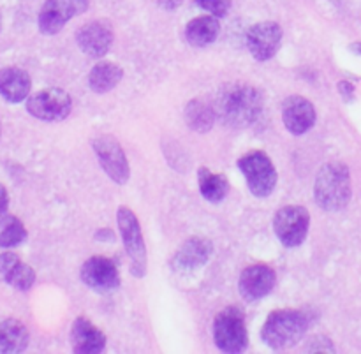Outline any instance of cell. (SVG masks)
Returning <instances> with one entry per match:
<instances>
[{
  "instance_id": "obj_2",
  "label": "cell",
  "mask_w": 361,
  "mask_h": 354,
  "mask_svg": "<svg viewBox=\"0 0 361 354\" xmlns=\"http://www.w3.org/2000/svg\"><path fill=\"white\" fill-rule=\"evenodd\" d=\"M353 196V183L349 168L342 162H328L321 166L314 183V197L317 207L324 212L344 210Z\"/></svg>"
},
{
  "instance_id": "obj_22",
  "label": "cell",
  "mask_w": 361,
  "mask_h": 354,
  "mask_svg": "<svg viewBox=\"0 0 361 354\" xmlns=\"http://www.w3.org/2000/svg\"><path fill=\"white\" fill-rule=\"evenodd\" d=\"M27 326L18 319H6L0 323V353L2 354H16L23 353L28 348Z\"/></svg>"
},
{
  "instance_id": "obj_23",
  "label": "cell",
  "mask_w": 361,
  "mask_h": 354,
  "mask_svg": "<svg viewBox=\"0 0 361 354\" xmlns=\"http://www.w3.org/2000/svg\"><path fill=\"white\" fill-rule=\"evenodd\" d=\"M197 180H200L201 196L210 203H221L229 193V182L224 175L212 173L210 169L200 168L197 171Z\"/></svg>"
},
{
  "instance_id": "obj_6",
  "label": "cell",
  "mask_w": 361,
  "mask_h": 354,
  "mask_svg": "<svg viewBox=\"0 0 361 354\" xmlns=\"http://www.w3.org/2000/svg\"><path fill=\"white\" fill-rule=\"evenodd\" d=\"M120 235H122L123 249L130 261V274L134 277H145L147 274V247L143 242L141 226L134 212L127 207H120L116 214Z\"/></svg>"
},
{
  "instance_id": "obj_1",
  "label": "cell",
  "mask_w": 361,
  "mask_h": 354,
  "mask_svg": "<svg viewBox=\"0 0 361 354\" xmlns=\"http://www.w3.org/2000/svg\"><path fill=\"white\" fill-rule=\"evenodd\" d=\"M214 109L226 126L245 129L256 123L263 113V97L252 85L231 83L222 88Z\"/></svg>"
},
{
  "instance_id": "obj_17",
  "label": "cell",
  "mask_w": 361,
  "mask_h": 354,
  "mask_svg": "<svg viewBox=\"0 0 361 354\" xmlns=\"http://www.w3.org/2000/svg\"><path fill=\"white\" fill-rule=\"evenodd\" d=\"M71 348L74 353L94 354L106 349V335L87 317H78L71 328Z\"/></svg>"
},
{
  "instance_id": "obj_32",
  "label": "cell",
  "mask_w": 361,
  "mask_h": 354,
  "mask_svg": "<svg viewBox=\"0 0 361 354\" xmlns=\"http://www.w3.org/2000/svg\"><path fill=\"white\" fill-rule=\"evenodd\" d=\"M0 27H2V16H0Z\"/></svg>"
},
{
  "instance_id": "obj_27",
  "label": "cell",
  "mask_w": 361,
  "mask_h": 354,
  "mask_svg": "<svg viewBox=\"0 0 361 354\" xmlns=\"http://www.w3.org/2000/svg\"><path fill=\"white\" fill-rule=\"evenodd\" d=\"M7 210H9V194H7L6 187L0 183V224L4 222V219L7 217Z\"/></svg>"
},
{
  "instance_id": "obj_26",
  "label": "cell",
  "mask_w": 361,
  "mask_h": 354,
  "mask_svg": "<svg viewBox=\"0 0 361 354\" xmlns=\"http://www.w3.org/2000/svg\"><path fill=\"white\" fill-rule=\"evenodd\" d=\"M196 4L215 18L228 16L229 7H231V0H196Z\"/></svg>"
},
{
  "instance_id": "obj_4",
  "label": "cell",
  "mask_w": 361,
  "mask_h": 354,
  "mask_svg": "<svg viewBox=\"0 0 361 354\" xmlns=\"http://www.w3.org/2000/svg\"><path fill=\"white\" fill-rule=\"evenodd\" d=\"M214 341L219 351L228 354L243 353L249 346L245 316L238 307H226L214 319Z\"/></svg>"
},
{
  "instance_id": "obj_21",
  "label": "cell",
  "mask_w": 361,
  "mask_h": 354,
  "mask_svg": "<svg viewBox=\"0 0 361 354\" xmlns=\"http://www.w3.org/2000/svg\"><path fill=\"white\" fill-rule=\"evenodd\" d=\"M122 78L123 69L118 63L102 60V62L95 63L92 67L90 74H88V85H90V90L95 92V94H108L113 88H116Z\"/></svg>"
},
{
  "instance_id": "obj_12",
  "label": "cell",
  "mask_w": 361,
  "mask_h": 354,
  "mask_svg": "<svg viewBox=\"0 0 361 354\" xmlns=\"http://www.w3.org/2000/svg\"><path fill=\"white\" fill-rule=\"evenodd\" d=\"M275 282H277V274L270 264H250L240 275V295L243 296L245 302H257L274 291Z\"/></svg>"
},
{
  "instance_id": "obj_5",
  "label": "cell",
  "mask_w": 361,
  "mask_h": 354,
  "mask_svg": "<svg viewBox=\"0 0 361 354\" xmlns=\"http://www.w3.org/2000/svg\"><path fill=\"white\" fill-rule=\"evenodd\" d=\"M236 166L245 176L247 187L252 193V196L259 197V200L271 196V193L277 187L279 175L271 159L264 152H247L245 155L238 159Z\"/></svg>"
},
{
  "instance_id": "obj_31",
  "label": "cell",
  "mask_w": 361,
  "mask_h": 354,
  "mask_svg": "<svg viewBox=\"0 0 361 354\" xmlns=\"http://www.w3.org/2000/svg\"><path fill=\"white\" fill-rule=\"evenodd\" d=\"M349 49H351L353 53H356V55L361 56V42H353V44L349 46Z\"/></svg>"
},
{
  "instance_id": "obj_8",
  "label": "cell",
  "mask_w": 361,
  "mask_h": 354,
  "mask_svg": "<svg viewBox=\"0 0 361 354\" xmlns=\"http://www.w3.org/2000/svg\"><path fill=\"white\" fill-rule=\"evenodd\" d=\"M27 111L42 122H60L73 111V99L62 88H44L27 97Z\"/></svg>"
},
{
  "instance_id": "obj_7",
  "label": "cell",
  "mask_w": 361,
  "mask_h": 354,
  "mask_svg": "<svg viewBox=\"0 0 361 354\" xmlns=\"http://www.w3.org/2000/svg\"><path fill=\"white\" fill-rule=\"evenodd\" d=\"M310 214L305 207L300 205H288L279 208L274 217V231L279 242L288 249L302 245L309 235Z\"/></svg>"
},
{
  "instance_id": "obj_30",
  "label": "cell",
  "mask_w": 361,
  "mask_h": 354,
  "mask_svg": "<svg viewBox=\"0 0 361 354\" xmlns=\"http://www.w3.org/2000/svg\"><path fill=\"white\" fill-rule=\"evenodd\" d=\"M95 238L102 240V242H109V240H111V242H113V238H115V235H113L111 229H102V231L95 233Z\"/></svg>"
},
{
  "instance_id": "obj_20",
  "label": "cell",
  "mask_w": 361,
  "mask_h": 354,
  "mask_svg": "<svg viewBox=\"0 0 361 354\" xmlns=\"http://www.w3.org/2000/svg\"><path fill=\"white\" fill-rule=\"evenodd\" d=\"M219 32H221V23L215 16H197L190 20L185 27V39L190 46L196 48H204L215 42Z\"/></svg>"
},
{
  "instance_id": "obj_16",
  "label": "cell",
  "mask_w": 361,
  "mask_h": 354,
  "mask_svg": "<svg viewBox=\"0 0 361 354\" xmlns=\"http://www.w3.org/2000/svg\"><path fill=\"white\" fill-rule=\"evenodd\" d=\"M212 252H214V245L210 240L192 236L178 247L173 256L171 267L180 271H194L197 268H203L210 261Z\"/></svg>"
},
{
  "instance_id": "obj_19",
  "label": "cell",
  "mask_w": 361,
  "mask_h": 354,
  "mask_svg": "<svg viewBox=\"0 0 361 354\" xmlns=\"http://www.w3.org/2000/svg\"><path fill=\"white\" fill-rule=\"evenodd\" d=\"M32 80L30 74L25 69L16 66H9L0 69V95L6 99L7 102H18L25 101L30 94Z\"/></svg>"
},
{
  "instance_id": "obj_13",
  "label": "cell",
  "mask_w": 361,
  "mask_h": 354,
  "mask_svg": "<svg viewBox=\"0 0 361 354\" xmlns=\"http://www.w3.org/2000/svg\"><path fill=\"white\" fill-rule=\"evenodd\" d=\"M80 277L87 288L97 293L115 291L120 286L118 268L111 260L102 256H94L85 261L80 270Z\"/></svg>"
},
{
  "instance_id": "obj_24",
  "label": "cell",
  "mask_w": 361,
  "mask_h": 354,
  "mask_svg": "<svg viewBox=\"0 0 361 354\" xmlns=\"http://www.w3.org/2000/svg\"><path fill=\"white\" fill-rule=\"evenodd\" d=\"M215 118V109L214 106L208 102L201 101V99H192L185 108V122L187 126L197 133H208L214 127Z\"/></svg>"
},
{
  "instance_id": "obj_15",
  "label": "cell",
  "mask_w": 361,
  "mask_h": 354,
  "mask_svg": "<svg viewBox=\"0 0 361 354\" xmlns=\"http://www.w3.org/2000/svg\"><path fill=\"white\" fill-rule=\"evenodd\" d=\"M317 120L316 108L303 95H289L282 102V122L295 136L309 133Z\"/></svg>"
},
{
  "instance_id": "obj_10",
  "label": "cell",
  "mask_w": 361,
  "mask_h": 354,
  "mask_svg": "<svg viewBox=\"0 0 361 354\" xmlns=\"http://www.w3.org/2000/svg\"><path fill=\"white\" fill-rule=\"evenodd\" d=\"M88 6V0H46L39 13V30L44 35L59 34L73 18L83 14Z\"/></svg>"
},
{
  "instance_id": "obj_18",
  "label": "cell",
  "mask_w": 361,
  "mask_h": 354,
  "mask_svg": "<svg viewBox=\"0 0 361 354\" xmlns=\"http://www.w3.org/2000/svg\"><path fill=\"white\" fill-rule=\"evenodd\" d=\"M0 281L9 284L18 291H28L35 284L34 268L25 264L16 254H0Z\"/></svg>"
},
{
  "instance_id": "obj_28",
  "label": "cell",
  "mask_w": 361,
  "mask_h": 354,
  "mask_svg": "<svg viewBox=\"0 0 361 354\" xmlns=\"http://www.w3.org/2000/svg\"><path fill=\"white\" fill-rule=\"evenodd\" d=\"M355 85L349 83V81H341L338 83V92H341V95L344 97L345 102H351L353 99H355Z\"/></svg>"
},
{
  "instance_id": "obj_25",
  "label": "cell",
  "mask_w": 361,
  "mask_h": 354,
  "mask_svg": "<svg viewBox=\"0 0 361 354\" xmlns=\"http://www.w3.org/2000/svg\"><path fill=\"white\" fill-rule=\"evenodd\" d=\"M27 238L28 233L23 222L14 215H7L0 224V247L2 249H14V247L21 245Z\"/></svg>"
},
{
  "instance_id": "obj_11",
  "label": "cell",
  "mask_w": 361,
  "mask_h": 354,
  "mask_svg": "<svg viewBox=\"0 0 361 354\" xmlns=\"http://www.w3.org/2000/svg\"><path fill=\"white\" fill-rule=\"evenodd\" d=\"M282 27L275 21H259L247 32V48L259 62L274 59L282 44Z\"/></svg>"
},
{
  "instance_id": "obj_9",
  "label": "cell",
  "mask_w": 361,
  "mask_h": 354,
  "mask_svg": "<svg viewBox=\"0 0 361 354\" xmlns=\"http://www.w3.org/2000/svg\"><path fill=\"white\" fill-rule=\"evenodd\" d=\"M92 148L106 175L118 185H126L130 178V168L126 150L116 141V138L111 134H101L92 141Z\"/></svg>"
},
{
  "instance_id": "obj_3",
  "label": "cell",
  "mask_w": 361,
  "mask_h": 354,
  "mask_svg": "<svg viewBox=\"0 0 361 354\" xmlns=\"http://www.w3.org/2000/svg\"><path fill=\"white\" fill-rule=\"evenodd\" d=\"M309 316L302 310H274L264 321L261 338L274 351H286L302 342V338L309 331Z\"/></svg>"
},
{
  "instance_id": "obj_29",
  "label": "cell",
  "mask_w": 361,
  "mask_h": 354,
  "mask_svg": "<svg viewBox=\"0 0 361 354\" xmlns=\"http://www.w3.org/2000/svg\"><path fill=\"white\" fill-rule=\"evenodd\" d=\"M182 2L183 0H159V6H161L162 9L173 11V9H176V7H178Z\"/></svg>"
},
{
  "instance_id": "obj_14",
  "label": "cell",
  "mask_w": 361,
  "mask_h": 354,
  "mask_svg": "<svg viewBox=\"0 0 361 354\" xmlns=\"http://www.w3.org/2000/svg\"><path fill=\"white\" fill-rule=\"evenodd\" d=\"M78 48L90 59H102L111 49L113 28L106 20H92L78 28Z\"/></svg>"
}]
</instances>
